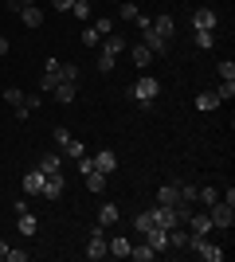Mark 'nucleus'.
<instances>
[{
  "label": "nucleus",
  "instance_id": "1",
  "mask_svg": "<svg viewBox=\"0 0 235 262\" xmlns=\"http://www.w3.org/2000/svg\"><path fill=\"white\" fill-rule=\"evenodd\" d=\"M188 247L196 254H200L204 262H224V247H216V243H208V235H192Z\"/></svg>",
  "mask_w": 235,
  "mask_h": 262
},
{
  "label": "nucleus",
  "instance_id": "2",
  "mask_svg": "<svg viewBox=\"0 0 235 262\" xmlns=\"http://www.w3.org/2000/svg\"><path fill=\"white\" fill-rule=\"evenodd\" d=\"M208 219H212V227H231L235 223V204H224V200L208 204Z\"/></svg>",
  "mask_w": 235,
  "mask_h": 262
},
{
  "label": "nucleus",
  "instance_id": "3",
  "mask_svg": "<svg viewBox=\"0 0 235 262\" xmlns=\"http://www.w3.org/2000/svg\"><path fill=\"white\" fill-rule=\"evenodd\" d=\"M130 94H134L137 102H153L157 94H161V82H157L153 75H145V78H137L134 86H130Z\"/></svg>",
  "mask_w": 235,
  "mask_h": 262
},
{
  "label": "nucleus",
  "instance_id": "4",
  "mask_svg": "<svg viewBox=\"0 0 235 262\" xmlns=\"http://www.w3.org/2000/svg\"><path fill=\"white\" fill-rule=\"evenodd\" d=\"M157 204H161V208H177L180 204V180H168V184L157 192Z\"/></svg>",
  "mask_w": 235,
  "mask_h": 262
},
{
  "label": "nucleus",
  "instance_id": "5",
  "mask_svg": "<svg viewBox=\"0 0 235 262\" xmlns=\"http://www.w3.org/2000/svg\"><path fill=\"white\" fill-rule=\"evenodd\" d=\"M90 161H94V168H98L102 176L118 172V153H110V149H102V153H94V157H90Z\"/></svg>",
  "mask_w": 235,
  "mask_h": 262
},
{
  "label": "nucleus",
  "instance_id": "6",
  "mask_svg": "<svg viewBox=\"0 0 235 262\" xmlns=\"http://www.w3.org/2000/svg\"><path fill=\"white\" fill-rule=\"evenodd\" d=\"M63 188H67V176H63V172H51L44 180V200H59V196H63Z\"/></svg>",
  "mask_w": 235,
  "mask_h": 262
},
{
  "label": "nucleus",
  "instance_id": "7",
  "mask_svg": "<svg viewBox=\"0 0 235 262\" xmlns=\"http://www.w3.org/2000/svg\"><path fill=\"white\" fill-rule=\"evenodd\" d=\"M177 223H180V219H177V211H173V208H161V204L153 208V227H161V231H173Z\"/></svg>",
  "mask_w": 235,
  "mask_h": 262
},
{
  "label": "nucleus",
  "instance_id": "8",
  "mask_svg": "<svg viewBox=\"0 0 235 262\" xmlns=\"http://www.w3.org/2000/svg\"><path fill=\"white\" fill-rule=\"evenodd\" d=\"M184 223H188L192 235H208V231H212V219H208V211H196V208H192V215L184 219Z\"/></svg>",
  "mask_w": 235,
  "mask_h": 262
},
{
  "label": "nucleus",
  "instance_id": "9",
  "mask_svg": "<svg viewBox=\"0 0 235 262\" xmlns=\"http://www.w3.org/2000/svg\"><path fill=\"white\" fill-rule=\"evenodd\" d=\"M44 180L47 176L39 172V168H32V172L24 176V196H44Z\"/></svg>",
  "mask_w": 235,
  "mask_h": 262
},
{
  "label": "nucleus",
  "instance_id": "10",
  "mask_svg": "<svg viewBox=\"0 0 235 262\" xmlns=\"http://www.w3.org/2000/svg\"><path fill=\"white\" fill-rule=\"evenodd\" d=\"M192 28H196V32H212L216 28V12L212 8H196L192 12Z\"/></svg>",
  "mask_w": 235,
  "mask_h": 262
},
{
  "label": "nucleus",
  "instance_id": "11",
  "mask_svg": "<svg viewBox=\"0 0 235 262\" xmlns=\"http://www.w3.org/2000/svg\"><path fill=\"white\" fill-rule=\"evenodd\" d=\"M102 51L118 59V55L125 51V35H122V32H110V35H102Z\"/></svg>",
  "mask_w": 235,
  "mask_h": 262
},
{
  "label": "nucleus",
  "instance_id": "12",
  "mask_svg": "<svg viewBox=\"0 0 235 262\" xmlns=\"http://www.w3.org/2000/svg\"><path fill=\"white\" fill-rule=\"evenodd\" d=\"M130 247H134V243L125 239V235H118V239L106 243V254H114V258H130Z\"/></svg>",
  "mask_w": 235,
  "mask_h": 262
},
{
  "label": "nucleus",
  "instance_id": "13",
  "mask_svg": "<svg viewBox=\"0 0 235 262\" xmlns=\"http://www.w3.org/2000/svg\"><path fill=\"white\" fill-rule=\"evenodd\" d=\"M145 243H149V247H153L157 254H161V251H168V231H161V227L145 231Z\"/></svg>",
  "mask_w": 235,
  "mask_h": 262
},
{
  "label": "nucleus",
  "instance_id": "14",
  "mask_svg": "<svg viewBox=\"0 0 235 262\" xmlns=\"http://www.w3.org/2000/svg\"><path fill=\"white\" fill-rule=\"evenodd\" d=\"M145 47H149V51H153V55H165L168 39H165V35H161V32H153V28H145Z\"/></svg>",
  "mask_w": 235,
  "mask_h": 262
},
{
  "label": "nucleus",
  "instance_id": "15",
  "mask_svg": "<svg viewBox=\"0 0 235 262\" xmlns=\"http://www.w3.org/2000/svg\"><path fill=\"white\" fill-rule=\"evenodd\" d=\"M20 20L28 24V28H39V24H44V12L35 8V4H24V8H20Z\"/></svg>",
  "mask_w": 235,
  "mask_h": 262
},
{
  "label": "nucleus",
  "instance_id": "16",
  "mask_svg": "<svg viewBox=\"0 0 235 262\" xmlns=\"http://www.w3.org/2000/svg\"><path fill=\"white\" fill-rule=\"evenodd\" d=\"M216 106H220V98H216V90H204V94H196V110H200V114H212Z\"/></svg>",
  "mask_w": 235,
  "mask_h": 262
},
{
  "label": "nucleus",
  "instance_id": "17",
  "mask_svg": "<svg viewBox=\"0 0 235 262\" xmlns=\"http://www.w3.org/2000/svg\"><path fill=\"white\" fill-rule=\"evenodd\" d=\"M118 219H122V215H118V204H102V211H98V223H102V227H114Z\"/></svg>",
  "mask_w": 235,
  "mask_h": 262
},
{
  "label": "nucleus",
  "instance_id": "18",
  "mask_svg": "<svg viewBox=\"0 0 235 262\" xmlns=\"http://www.w3.org/2000/svg\"><path fill=\"white\" fill-rule=\"evenodd\" d=\"M51 94H55V102H63V106H71V102H75V82H59V86L51 90Z\"/></svg>",
  "mask_w": 235,
  "mask_h": 262
},
{
  "label": "nucleus",
  "instance_id": "19",
  "mask_svg": "<svg viewBox=\"0 0 235 262\" xmlns=\"http://www.w3.org/2000/svg\"><path fill=\"white\" fill-rule=\"evenodd\" d=\"M35 231H39V219H35L32 211H20V235H28V239H32Z\"/></svg>",
  "mask_w": 235,
  "mask_h": 262
},
{
  "label": "nucleus",
  "instance_id": "20",
  "mask_svg": "<svg viewBox=\"0 0 235 262\" xmlns=\"http://www.w3.org/2000/svg\"><path fill=\"white\" fill-rule=\"evenodd\" d=\"M82 254H87L90 262H98V258H106V239H90V243H87V251H82Z\"/></svg>",
  "mask_w": 235,
  "mask_h": 262
},
{
  "label": "nucleus",
  "instance_id": "21",
  "mask_svg": "<svg viewBox=\"0 0 235 262\" xmlns=\"http://www.w3.org/2000/svg\"><path fill=\"white\" fill-rule=\"evenodd\" d=\"M39 172H44V176L63 172V168H59V153H44V157H39Z\"/></svg>",
  "mask_w": 235,
  "mask_h": 262
},
{
  "label": "nucleus",
  "instance_id": "22",
  "mask_svg": "<svg viewBox=\"0 0 235 262\" xmlns=\"http://www.w3.org/2000/svg\"><path fill=\"white\" fill-rule=\"evenodd\" d=\"M130 258H134V262H153L157 251L149 247V243H141V247H130Z\"/></svg>",
  "mask_w": 235,
  "mask_h": 262
},
{
  "label": "nucleus",
  "instance_id": "23",
  "mask_svg": "<svg viewBox=\"0 0 235 262\" xmlns=\"http://www.w3.org/2000/svg\"><path fill=\"white\" fill-rule=\"evenodd\" d=\"M188 239H192V231H180V223L168 231V247H177V251H180V247H188Z\"/></svg>",
  "mask_w": 235,
  "mask_h": 262
},
{
  "label": "nucleus",
  "instance_id": "24",
  "mask_svg": "<svg viewBox=\"0 0 235 262\" xmlns=\"http://www.w3.org/2000/svg\"><path fill=\"white\" fill-rule=\"evenodd\" d=\"M153 32H161L165 39H173V32H177V24H173V16H157V20H153Z\"/></svg>",
  "mask_w": 235,
  "mask_h": 262
},
{
  "label": "nucleus",
  "instance_id": "25",
  "mask_svg": "<svg viewBox=\"0 0 235 262\" xmlns=\"http://www.w3.org/2000/svg\"><path fill=\"white\" fill-rule=\"evenodd\" d=\"M82 180H87V188H90V192H102V188H106V176H102L98 168H90V172H82Z\"/></svg>",
  "mask_w": 235,
  "mask_h": 262
},
{
  "label": "nucleus",
  "instance_id": "26",
  "mask_svg": "<svg viewBox=\"0 0 235 262\" xmlns=\"http://www.w3.org/2000/svg\"><path fill=\"white\" fill-rule=\"evenodd\" d=\"M59 82H78V63H59Z\"/></svg>",
  "mask_w": 235,
  "mask_h": 262
},
{
  "label": "nucleus",
  "instance_id": "27",
  "mask_svg": "<svg viewBox=\"0 0 235 262\" xmlns=\"http://www.w3.org/2000/svg\"><path fill=\"white\" fill-rule=\"evenodd\" d=\"M149 63H153V51H149L145 43H137L134 47V67H149Z\"/></svg>",
  "mask_w": 235,
  "mask_h": 262
},
{
  "label": "nucleus",
  "instance_id": "28",
  "mask_svg": "<svg viewBox=\"0 0 235 262\" xmlns=\"http://www.w3.org/2000/svg\"><path fill=\"white\" fill-rule=\"evenodd\" d=\"M71 12H75V20L90 24V0H75V4H71Z\"/></svg>",
  "mask_w": 235,
  "mask_h": 262
},
{
  "label": "nucleus",
  "instance_id": "29",
  "mask_svg": "<svg viewBox=\"0 0 235 262\" xmlns=\"http://www.w3.org/2000/svg\"><path fill=\"white\" fill-rule=\"evenodd\" d=\"M134 227L141 231V235H145V231H153V208H149V211H141V215L134 219Z\"/></svg>",
  "mask_w": 235,
  "mask_h": 262
},
{
  "label": "nucleus",
  "instance_id": "30",
  "mask_svg": "<svg viewBox=\"0 0 235 262\" xmlns=\"http://www.w3.org/2000/svg\"><path fill=\"white\" fill-rule=\"evenodd\" d=\"M55 86H59V71H47V75H44V82H39V94H51Z\"/></svg>",
  "mask_w": 235,
  "mask_h": 262
},
{
  "label": "nucleus",
  "instance_id": "31",
  "mask_svg": "<svg viewBox=\"0 0 235 262\" xmlns=\"http://www.w3.org/2000/svg\"><path fill=\"white\" fill-rule=\"evenodd\" d=\"M216 98H220V102H231L235 98V78H224V86L216 90Z\"/></svg>",
  "mask_w": 235,
  "mask_h": 262
},
{
  "label": "nucleus",
  "instance_id": "32",
  "mask_svg": "<svg viewBox=\"0 0 235 262\" xmlns=\"http://www.w3.org/2000/svg\"><path fill=\"white\" fill-rule=\"evenodd\" d=\"M196 200L208 208V204H216V200H220V192H216V188H196Z\"/></svg>",
  "mask_w": 235,
  "mask_h": 262
},
{
  "label": "nucleus",
  "instance_id": "33",
  "mask_svg": "<svg viewBox=\"0 0 235 262\" xmlns=\"http://www.w3.org/2000/svg\"><path fill=\"white\" fill-rule=\"evenodd\" d=\"M82 43H87V47H98V43H102V35L94 32V24H87V28H82Z\"/></svg>",
  "mask_w": 235,
  "mask_h": 262
},
{
  "label": "nucleus",
  "instance_id": "34",
  "mask_svg": "<svg viewBox=\"0 0 235 262\" xmlns=\"http://www.w3.org/2000/svg\"><path fill=\"white\" fill-rule=\"evenodd\" d=\"M4 102H8V106H12V110H16V106H24V90H16V86H8V90H4Z\"/></svg>",
  "mask_w": 235,
  "mask_h": 262
},
{
  "label": "nucleus",
  "instance_id": "35",
  "mask_svg": "<svg viewBox=\"0 0 235 262\" xmlns=\"http://www.w3.org/2000/svg\"><path fill=\"white\" fill-rule=\"evenodd\" d=\"M63 153H67V157H75V161H78V157H87V145H82V141H75V137H71V141H67V149H63Z\"/></svg>",
  "mask_w": 235,
  "mask_h": 262
},
{
  "label": "nucleus",
  "instance_id": "36",
  "mask_svg": "<svg viewBox=\"0 0 235 262\" xmlns=\"http://www.w3.org/2000/svg\"><path fill=\"white\" fill-rule=\"evenodd\" d=\"M90 24H94V32H98V35H110V32H114V20H110V16H102V20H90Z\"/></svg>",
  "mask_w": 235,
  "mask_h": 262
},
{
  "label": "nucleus",
  "instance_id": "37",
  "mask_svg": "<svg viewBox=\"0 0 235 262\" xmlns=\"http://www.w3.org/2000/svg\"><path fill=\"white\" fill-rule=\"evenodd\" d=\"M196 47L212 51V47H216V35H212V32H196Z\"/></svg>",
  "mask_w": 235,
  "mask_h": 262
},
{
  "label": "nucleus",
  "instance_id": "38",
  "mask_svg": "<svg viewBox=\"0 0 235 262\" xmlns=\"http://www.w3.org/2000/svg\"><path fill=\"white\" fill-rule=\"evenodd\" d=\"M118 16H122V20H137V4H134V0H125L122 8H118Z\"/></svg>",
  "mask_w": 235,
  "mask_h": 262
},
{
  "label": "nucleus",
  "instance_id": "39",
  "mask_svg": "<svg viewBox=\"0 0 235 262\" xmlns=\"http://www.w3.org/2000/svg\"><path fill=\"white\" fill-rule=\"evenodd\" d=\"M114 67H118V59H114V55H106V51H102V59H98V71H102V75H110Z\"/></svg>",
  "mask_w": 235,
  "mask_h": 262
},
{
  "label": "nucleus",
  "instance_id": "40",
  "mask_svg": "<svg viewBox=\"0 0 235 262\" xmlns=\"http://www.w3.org/2000/svg\"><path fill=\"white\" fill-rule=\"evenodd\" d=\"M216 71H220V78H235V63H231V59H224V63H216Z\"/></svg>",
  "mask_w": 235,
  "mask_h": 262
},
{
  "label": "nucleus",
  "instance_id": "41",
  "mask_svg": "<svg viewBox=\"0 0 235 262\" xmlns=\"http://www.w3.org/2000/svg\"><path fill=\"white\" fill-rule=\"evenodd\" d=\"M180 200H188V204H196V184H184V180H180Z\"/></svg>",
  "mask_w": 235,
  "mask_h": 262
},
{
  "label": "nucleus",
  "instance_id": "42",
  "mask_svg": "<svg viewBox=\"0 0 235 262\" xmlns=\"http://www.w3.org/2000/svg\"><path fill=\"white\" fill-rule=\"evenodd\" d=\"M67 141H71V133L63 129V125H55V145H59V149H67Z\"/></svg>",
  "mask_w": 235,
  "mask_h": 262
},
{
  "label": "nucleus",
  "instance_id": "43",
  "mask_svg": "<svg viewBox=\"0 0 235 262\" xmlns=\"http://www.w3.org/2000/svg\"><path fill=\"white\" fill-rule=\"evenodd\" d=\"M24 106H28V114H35L39 110V94H24Z\"/></svg>",
  "mask_w": 235,
  "mask_h": 262
},
{
  "label": "nucleus",
  "instance_id": "44",
  "mask_svg": "<svg viewBox=\"0 0 235 262\" xmlns=\"http://www.w3.org/2000/svg\"><path fill=\"white\" fill-rule=\"evenodd\" d=\"M8 262H28V251H12L8 247Z\"/></svg>",
  "mask_w": 235,
  "mask_h": 262
},
{
  "label": "nucleus",
  "instance_id": "45",
  "mask_svg": "<svg viewBox=\"0 0 235 262\" xmlns=\"http://www.w3.org/2000/svg\"><path fill=\"white\" fill-rule=\"evenodd\" d=\"M134 24L141 28V32H145V28H153V16H141V12H137V20H134Z\"/></svg>",
  "mask_w": 235,
  "mask_h": 262
},
{
  "label": "nucleus",
  "instance_id": "46",
  "mask_svg": "<svg viewBox=\"0 0 235 262\" xmlns=\"http://www.w3.org/2000/svg\"><path fill=\"white\" fill-rule=\"evenodd\" d=\"M71 4H75V0H51V8H55V12H71Z\"/></svg>",
  "mask_w": 235,
  "mask_h": 262
},
{
  "label": "nucleus",
  "instance_id": "47",
  "mask_svg": "<svg viewBox=\"0 0 235 262\" xmlns=\"http://www.w3.org/2000/svg\"><path fill=\"white\" fill-rule=\"evenodd\" d=\"M0 258H8V243L0 239Z\"/></svg>",
  "mask_w": 235,
  "mask_h": 262
},
{
  "label": "nucleus",
  "instance_id": "48",
  "mask_svg": "<svg viewBox=\"0 0 235 262\" xmlns=\"http://www.w3.org/2000/svg\"><path fill=\"white\" fill-rule=\"evenodd\" d=\"M0 55H8V39L4 35H0Z\"/></svg>",
  "mask_w": 235,
  "mask_h": 262
},
{
  "label": "nucleus",
  "instance_id": "49",
  "mask_svg": "<svg viewBox=\"0 0 235 262\" xmlns=\"http://www.w3.org/2000/svg\"><path fill=\"white\" fill-rule=\"evenodd\" d=\"M20 4H32V0H20Z\"/></svg>",
  "mask_w": 235,
  "mask_h": 262
}]
</instances>
